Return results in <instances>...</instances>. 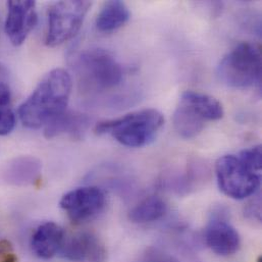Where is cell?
Here are the masks:
<instances>
[{
  "label": "cell",
  "mask_w": 262,
  "mask_h": 262,
  "mask_svg": "<svg viewBox=\"0 0 262 262\" xmlns=\"http://www.w3.org/2000/svg\"><path fill=\"white\" fill-rule=\"evenodd\" d=\"M249 168L257 173L261 171V146L257 145L249 149H244L238 156Z\"/></svg>",
  "instance_id": "d6986e66"
},
{
  "label": "cell",
  "mask_w": 262,
  "mask_h": 262,
  "mask_svg": "<svg viewBox=\"0 0 262 262\" xmlns=\"http://www.w3.org/2000/svg\"><path fill=\"white\" fill-rule=\"evenodd\" d=\"M167 211L166 203L158 196H150L132 208L130 221L135 224H147L160 220Z\"/></svg>",
  "instance_id": "2e32d148"
},
{
  "label": "cell",
  "mask_w": 262,
  "mask_h": 262,
  "mask_svg": "<svg viewBox=\"0 0 262 262\" xmlns=\"http://www.w3.org/2000/svg\"><path fill=\"white\" fill-rule=\"evenodd\" d=\"M106 196L98 187H82L64 194L59 206L74 224L95 219L104 209Z\"/></svg>",
  "instance_id": "52a82bcc"
},
{
  "label": "cell",
  "mask_w": 262,
  "mask_h": 262,
  "mask_svg": "<svg viewBox=\"0 0 262 262\" xmlns=\"http://www.w3.org/2000/svg\"><path fill=\"white\" fill-rule=\"evenodd\" d=\"M0 74H1V68H0Z\"/></svg>",
  "instance_id": "ffe728a7"
},
{
  "label": "cell",
  "mask_w": 262,
  "mask_h": 262,
  "mask_svg": "<svg viewBox=\"0 0 262 262\" xmlns=\"http://www.w3.org/2000/svg\"><path fill=\"white\" fill-rule=\"evenodd\" d=\"M15 117L11 105V94L8 86L0 83V136H6L13 131Z\"/></svg>",
  "instance_id": "ac0fdd59"
},
{
  "label": "cell",
  "mask_w": 262,
  "mask_h": 262,
  "mask_svg": "<svg viewBox=\"0 0 262 262\" xmlns=\"http://www.w3.org/2000/svg\"><path fill=\"white\" fill-rule=\"evenodd\" d=\"M59 252L71 262H103L105 254L98 238L90 233H80L64 240Z\"/></svg>",
  "instance_id": "9c48e42d"
},
{
  "label": "cell",
  "mask_w": 262,
  "mask_h": 262,
  "mask_svg": "<svg viewBox=\"0 0 262 262\" xmlns=\"http://www.w3.org/2000/svg\"><path fill=\"white\" fill-rule=\"evenodd\" d=\"M130 18L128 5L120 0L107 1L96 18V27L100 32L111 33L123 27Z\"/></svg>",
  "instance_id": "9a60e30c"
},
{
  "label": "cell",
  "mask_w": 262,
  "mask_h": 262,
  "mask_svg": "<svg viewBox=\"0 0 262 262\" xmlns=\"http://www.w3.org/2000/svg\"><path fill=\"white\" fill-rule=\"evenodd\" d=\"M41 173V162L32 156H19L10 160L3 172L4 180L14 186L32 185Z\"/></svg>",
  "instance_id": "7c38bea8"
},
{
  "label": "cell",
  "mask_w": 262,
  "mask_h": 262,
  "mask_svg": "<svg viewBox=\"0 0 262 262\" xmlns=\"http://www.w3.org/2000/svg\"><path fill=\"white\" fill-rule=\"evenodd\" d=\"M163 123L164 119L161 113L147 108L99 123L95 131L99 135H111L124 146L143 147L156 138Z\"/></svg>",
  "instance_id": "7a4b0ae2"
},
{
  "label": "cell",
  "mask_w": 262,
  "mask_h": 262,
  "mask_svg": "<svg viewBox=\"0 0 262 262\" xmlns=\"http://www.w3.org/2000/svg\"><path fill=\"white\" fill-rule=\"evenodd\" d=\"M182 98L196 106L207 122L219 121L224 117V107L222 103L214 97L195 91H186L182 94Z\"/></svg>",
  "instance_id": "e0dca14e"
},
{
  "label": "cell",
  "mask_w": 262,
  "mask_h": 262,
  "mask_svg": "<svg viewBox=\"0 0 262 262\" xmlns=\"http://www.w3.org/2000/svg\"><path fill=\"white\" fill-rule=\"evenodd\" d=\"M205 242L217 255L229 256L236 253L241 244L237 230L224 220H212L205 229Z\"/></svg>",
  "instance_id": "30bf717a"
},
{
  "label": "cell",
  "mask_w": 262,
  "mask_h": 262,
  "mask_svg": "<svg viewBox=\"0 0 262 262\" xmlns=\"http://www.w3.org/2000/svg\"><path fill=\"white\" fill-rule=\"evenodd\" d=\"M215 172L220 189L233 199L242 200L253 195L260 185V173L249 168L235 155L221 157Z\"/></svg>",
  "instance_id": "8992f818"
},
{
  "label": "cell",
  "mask_w": 262,
  "mask_h": 262,
  "mask_svg": "<svg viewBox=\"0 0 262 262\" xmlns=\"http://www.w3.org/2000/svg\"><path fill=\"white\" fill-rule=\"evenodd\" d=\"M90 122V119L84 115L64 112L45 126L44 133L48 139L61 135H70L78 138L87 131Z\"/></svg>",
  "instance_id": "5bb4252c"
},
{
  "label": "cell",
  "mask_w": 262,
  "mask_h": 262,
  "mask_svg": "<svg viewBox=\"0 0 262 262\" xmlns=\"http://www.w3.org/2000/svg\"><path fill=\"white\" fill-rule=\"evenodd\" d=\"M72 78L62 69L49 72L19 106L18 116L27 128L39 129L66 112L72 92Z\"/></svg>",
  "instance_id": "6da1fadb"
},
{
  "label": "cell",
  "mask_w": 262,
  "mask_h": 262,
  "mask_svg": "<svg viewBox=\"0 0 262 262\" xmlns=\"http://www.w3.org/2000/svg\"><path fill=\"white\" fill-rule=\"evenodd\" d=\"M259 262H261V261H260V260H259Z\"/></svg>",
  "instance_id": "44dd1931"
},
{
  "label": "cell",
  "mask_w": 262,
  "mask_h": 262,
  "mask_svg": "<svg viewBox=\"0 0 262 262\" xmlns=\"http://www.w3.org/2000/svg\"><path fill=\"white\" fill-rule=\"evenodd\" d=\"M64 231L55 223L48 222L41 225L32 237V250L42 259H50L61 249L64 242Z\"/></svg>",
  "instance_id": "8fae6325"
},
{
  "label": "cell",
  "mask_w": 262,
  "mask_h": 262,
  "mask_svg": "<svg viewBox=\"0 0 262 262\" xmlns=\"http://www.w3.org/2000/svg\"><path fill=\"white\" fill-rule=\"evenodd\" d=\"M157 262H161V261H157Z\"/></svg>",
  "instance_id": "7402d4cb"
},
{
  "label": "cell",
  "mask_w": 262,
  "mask_h": 262,
  "mask_svg": "<svg viewBox=\"0 0 262 262\" xmlns=\"http://www.w3.org/2000/svg\"><path fill=\"white\" fill-rule=\"evenodd\" d=\"M75 71L82 87L102 92L118 87L124 79V70L115 56L101 48L82 51L75 58Z\"/></svg>",
  "instance_id": "3957f363"
},
{
  "label": "cell",
  "mask_w": 262,
  "mask_h": 262,
  "mask_svg": "<svg viewBox=\"0 0 262 262\" xmlns=\"http://www.w3.org/2000/svg\"><path fill=\"white\" fill-rule=\"evenodd\" d=\"M220 80L228 87L245 89L260 83L261 54L254 44L244 42L232 49L217 68Z\"/></svg>",
  "instance_id": "277c9868"
},
{
  "label": "cell",
  "mask_w": 262,
  "mask_h": 262,
  "mask_svg": "<svg viewBox=\"0 0 262 262\" xmlns=\"http://www.w3.org/2000/svg\"><path fill=\"white\" fill-rule=\"evenodd\" d=\"M206 122L205 118L194 105L182 98L180 99L173 114V126L182 138H195L204 129Z\"/></svg>",
  "instance_id": "4fadbf2b"
},
{
  "label": "cell",
  "mask_w": 262,
  "mask_h": 262,
  "mask_svg": "<svg viewBox=\"0 0 262 262\" xmlns=\"http://www.w3.org/2000/svg\"><path fill=\"white\" fill-rule=\"evenodd\" d=\"M37 23L35 1H8L4 30L14 46L21 45Z\"/></svg>",
  "instance_id": "ba28073f"
},
{
  "label": "cell",
  "mask_w": 262,
  "mask_h": 262,
  "mask_svg": "<svg viewBox=\"0 0 262 262\" xmlns=\"http://www.w3.org/2000/svg\"><path fill=\"white\" fill-rule=\"evenodd\" d=\"M91 5L90 1L81 0L58 1L51 4L48 9L46 45L55 47L72 39L81 29Z\"/></svg>",
  "instance_id": "5b68a950"
}]
</instances>
